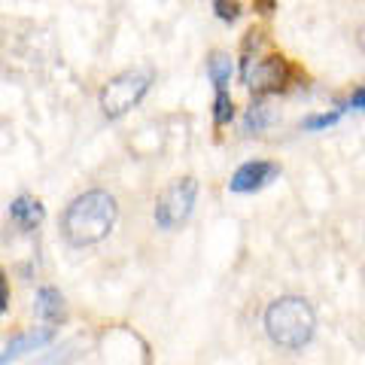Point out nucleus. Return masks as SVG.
<instances>
[{
	"label": "nucleus",
	"instance_id": "423d86ee",
	"mask_svg": "<svg viewBox=\"0 0 365 365\" xmlns=\"http://www.w3.org/2000/svg\"><path fill=\"white\" fill-rule=\"evenodd\" d=\"M244 83L256 91H280L287 86V61L283 58H268L256 67V73H250Z\"/></svg>",
	"mask_w": 365,
	"mask_h": 365
},
{
	"label": "nucleus",
	"instance_id": "39448f33",
	"mask_svg": "<svg viewBox=\"0 0 365 365\" xmlns=\"http://www.w3.org/2000/svg\"><path fill=\"white\" fill-rule=\"evenodd\" d=\"M277 174H280V168L271 165V162H247V165L237 168V174L232 177V182H228V189L247 195V192H256L262 186H268Z\"/></svg>",
	"mask_w": 365,
	"mask_h": 365
},
{
	"label": "nucleus",
	"instance_id": "dca6fc26",
	"mask_svg": "<svg viewBox=\"0 0 365 365\" xmlns=\"http://www.w3.org/2000/svg\"><path fill=\"white\" fill-rule=\"evenodd\" d=\"M362 107H365V86H362L359 91H353V98L347 101L344 110H362Z\"/></svg>",
	"mask_w": 365,
	"mask_h": 365
},
{
	"label": "nucleus",
	"instance_id": "2eb2a0df",
	"mask_svg": "<svg viewBox=\"0 0 365 365\" xmlns=\"http://www.w3.org/2000/svg\"><path fill=\"white\" fill-rule=\"evenodd\" d=\"M6 304H9V283H6V274L0 271V314L6 311Z\"/></svg>",
	"mask_w": 365,
	"mask_h": 365
},
{
	"label": "nucleus",
	"instance_id": "9b49d317",
	"mask_svg": "<svg viewBox=\"0 0 365 365\" xmlns=\"http://www.w3.org/2000/svg\"><path fill=\"white\" fill-rule=\"evenodd\" d=\"M235 116V104H232V98H228V88H216V101H213V122L220 125H228Z\"/></svg>",
	"mask_w": 365,
	"mask_h": 365
},
{
	"label": "nucleus",
	"instance_id": "ddd939ff",
	"mask_svg": "<svg viewBox=\"0 0 365 365\" xmlns=\"http://www.w3.org/2000/svg\"><path fill=\"white\" fill-rule=\"evenodd\" d=\"M213 9L222 21H235L241 16V4H237V0H213Z\"/></svg>",
	"mask_w": 365,
	"mask_h": 365
},
{
	"label": "nucleus",
	"instance_id": "f8f14e48",
	"mask_svg": "<svg viewBox=\"0 0 365 365\" xmlns=\"http://www.w3.org/2000/svg\"><path fill=\"white\" fill-rule=\"evenodd\" d=\"M268 122H271V113H268V107L265 104H253L247 110V119H244V131L247 134H259V131H265L268 128Z\"/></svg>",
	"mask_w": 365,
	"mask_h": 365
},
{
	"label": "nucleus",
	"instance_id": "4468645a",
	"mask_svg": "<svg viewBox=\"0 0 365 365\" xmlns=\"http://www.w3.org/2000/svg\"><path fill=\"white\" fill-rule=\"evenodd\" d=\"M341 113H344V107L341 110H335V113H326V116H311L304 122V128L307 131H319V128H329V125H335L338 119H341Z\"/></svg>",
	"mask_w": 365,
	"mask_h": 365
},
{
	"label": "nucleus",
	"instance_id": "a211bd4d",
	"mask_svg": "<svg viewBox=\"0 0 365 365\" xmlns=\"http://www.w3.org/2000/svg\"><path fill=\"white\" fill-rule=\"evenodd\" d=\"M362 49H365V31H362Z\"/></svg>",
	"mask_w": 365,
	"mask_h": 365
},
{
	"label": "nucleus",
	"instance_id": "9d476101",
	"mask_svg": "<svg viewBox=\"0 0 365 365\" xmlns=\"http://www.w3.org/2000/svg\"><path fill=\"white\" fill-rule=\"evenodd\" d=\"M232 71H235V64H232V58H228V55H222V52L210 55L207 73H210V79H213L216 88H228V83H232Z\"/></svg>",
	"mask_w": 365,
	"mask_h": 365
},
{
	"label": "nucleus",
	"instance_id": "1a4fd4ad",
	"mask_svg": "<svg viewBox=\"0 0 365 365\" xmlns=\"http://www.w3.org/2000/svg\"><path fill=\"white\" fill-rule=\"evenodd\" d=\"M37 314L43 319H49V323H58V319H64V299L58 289L52 287H43L37 292Z\"/></svg>",
	"mask_w": 365,
	"mask_h": 365
},
{
	"label": "nucleus",
	"instance_id": "f257e3e1",
	"mask_svg": "<svg viewBox=\"0 0 365 365\" xmlns=\"http://www.w3.org/2000/svg\"><path fill=\"white\" fill-rule=\"evenodd\" d=\"M116 198L104 189H91L86 195L71 201V207L61 216V232L67 244L73 247H91L101 244L116 225Z\"/></svg>",
	"mask_w": 365,
	"mask_h": 365
},
{
	"label": "nucleus",
	"instance_id": "0eeeda50",
	"mask_svg": "<svg viewBox=\"0 0 365 365\" xmlns=\"http://www.w3.org/2000/svg\"><path fill=\"white\" fill-rule=\"evenodd\" d=\"M52 338H55V329H49V326L31 329V332H21V335H16L13 341H9L4 353H0V362H13V359H19V356H25L28 350H37V347H43V344H49Z\"/></svg>",
	"mask_w": 365,
	"mask_h": 365
},
{
	"label": "nucleus",
	"instance_id": "20e7f679",
	"mask_svg": "<svg viewBox=\"0 0 365 365\" xmlns=\"http://www.w3.org/2000/svg\"><path fill=\"white\" fill-rule=\"evenodd\" d=\"M195 195H198V186H195V180H192V177L170 182V186L155 201V222H158V228H165V232H174V228H180L192 216Z\"/></svg>",
	"mask_w": 365,
	"mask_h": 365
},
{
	"label": "nucleus",
	"instance_id": "7ed1b4c3",
	"mask_svg": "<svg viewBox=\"0 0 365 365\" xmlns=\"http://www.w3.org/2000/svg\"><path fill=\"white\" fill-rule=\"evenodd\" d=\"M153 86L150 71H125L119 76L107 79V86L101 88V110L107 119H119L128 110H134L143 101V95Z\"/></svg>",
	"mask_w": 365,
	"mask_h": 365
},
{
	"label": "nucleus",
	"instance_id": "6e6552de",
	"mask_svg": "<svg viewBox=\"0 0 365 365\" xmlns=\"http://www.w3.org/2000/svg\"><path fill=\"white\" fill-rule=\"evenodd\" d=\"M9 216L19 222V228H25V232H31V228H37L43 222V204L34 201L28 195H21L13 201V207H9Z\"/></svg>",
	"mask_w": 365,
	"mask_h": 365
},
{
	"label": "nucleus",
	"instance_id": "f03ea898",
	"mask_svg": "<svg viewBox=\"0 0 365 365\" xmlns=\"http://www.w3.org/2000/svg\"><path fill=\"white\" fill-rule=\"evenodd\" d=\"M317 329L314 307L299 295H283V299L271 302L265 311V332L277 347L283 350H302L311 344Z\"/></svg>",
	"mask_w": 365,
	"mask_h": 365
},
{
	"label": "nucleus",
	"instance_id": "f3484780",
	"mask_svg": "<svg viewBox=\"0 0 365 365\" xmlns=\"http://www.w3.org/2000/svg\"><path fill=\"white\" fill-rule=\"evenodd\" d=\"M256 9H262V13H271V9H274V0H256Z\"/></svg>",
	"mask_w": 365,
	"mask_h": 365
}]
</instances>
